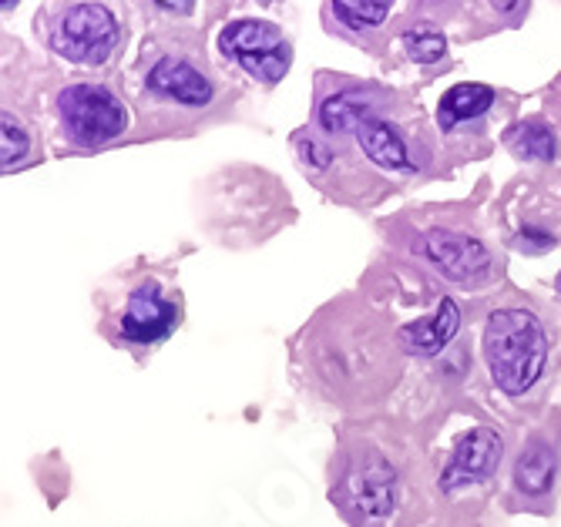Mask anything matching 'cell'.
Masks as SVG:
<instances>
[{
  "instance_id": "2e32d148",
  "label": "cell",
  "mask_w": 561,
  "mask_h": 527,
  "mask_svg": "<svg viewBox=\"0 0 561 527\" xmlns=\"http://www.w3.org/2000/svg\"><path fill=\"white\" fill-rule=\"evenodd\" d=\"M403 47L417 65H440L447 58V37L434 27H411L403 31Z\"/></svg>"
},
{
  "instance_id": "4fadbf2b",
  "label": "cell",
  "mask_w": 561,
  "mask_h": 527,
  "mask_svg": "<svg viewBox=\"0 0 561 527\" xmlns=\"http://www.w3.org/2000/svg\"><path fill=\"white\" fill-rule=\"evenodd\" d=\"M457 326H461V309H457L454 299H440L437 302V312L427 316V320H417L411 326H403L397 333L403 353H411V356H437L457 333Z\"/></svg>"
},
{
  "instance_id": "ac0fdd59",
  "label": "cell",
  "mask_w": 561,
  "mask_h": 527,
  "mask_svg": "<svg viewBox=\"0 0 561 527\" xmlns=\"http://www.w3.org/2000/svg\"><path fill=\"white\" fill-rule=\"evenodd\" d=\"M31 145L34 138L24 131V125L11 112H4V172H14L31 162Z\"/></svg>"
},
{
  "instance_id": "5b68a950",
  "label": "cell",
  "mask_w": 561,
  "mask_h": 527,
  "mask_svg": "<svg viewBox=\"0 0 561 527\" xmlns=\"http://www.w3.org/2000/svg\"><path fill=\"white\" fill-rule=\"evenodd\" d=\"M55 112H58L61 135L75 148H105L118 141L131 122L122 94H115L108 84H94V81H78L61 88Z\"/></svg>"
},
{
  "instance_id": "52a82bcc",
  "label": "cell",
  "mask_w": 561,
  "mask_h": 527,
  "mask_svg": "<svg viewBox=\"0 0 561 527\" xmlns=\"http://www.w3.org/2000/svg\"><path fill=\"white\" fill-rule=\"evenodd\" d=\"M141 94L159 104H169V108L198 112V108H209L216 101L219 84H216L213 71L206 68V61L192 55V50L162 47L145 65Z\"/></svg>"
},
{
  "instance_id": "d6986e66",
  "label": "cell",
  "mask_w": 561,
  "mask_h": 527,
  "mask_svg": "<svg viewBox=\"0 0 561 527\" xmlns=\"http://www.w3.org/2000/svg\"><path fill=\"white\" fill-rule=\"evenodd\" d=\"M554 289H558V296H561V273H558V283H554Z\"/></svg>"
},
{
  "instance_id": "8992f818",
  "label": "cell",
  "mask_w": 561,
  "mask_h": 527,
  "mask_svg": "<svg viewBox=\"0 0 561 527\" xmlns=\"http://www.w3.org/2000/svg\"><path fill=\"white\" fill-rule=\"evenodd\" d=\"M561 481V427L548 424L528 434L507 473V507L528 514H551Z\"/></svg>"
},
{
  "instance_id": "5bb4252c",
  "label": "cell",
  "mask_w": 561,
  "mask_h": 527,
  "mask_svg": "<svg viewBox=\"0 0 561 527\" xmlns=\"http://www.w3.org/2000/svg\"><path fill=\"white\" fill-rule=\"evenodd\" d=\"M494 104V91L488 84H454L437 108V125L444 131H457L471 122H481Z\"/></svg>"
},
{
  "instance_id": "6da1fadb",
  "label": "cell",
  "mask_w": 561,
  "mask_h": 527,
  "mask_svg": "<svg viewBox=\"0 0 561 527\" xmlns=\"http://www.w3.org/2000/svg\"><path fill=\"white\" fill-rule=\"evenodd\" d=\"M330 501L350 527H414L427 514L421 457L383 431H350L330 460Z\"/></svg>"
},
{
  "instance_id": "7c38bea8",
  "label": "cell",
  "mask_w": 561,
  "mask_h": 527,
  "mask_svg": "<svg viewBox=\"0 0 561 527\" xmlns=\"http://www.w3.org/2000/svg\"><path fill=\"white\" fill-rule=\"evenodd\" d=\"M353 138L360 145V151L383 172L393 175H417L421 172V154L414 148V138L397 118H390L387 104L377 112H370L360 125L353 128Z\"/></svg>"
},
{
  "instance_id": "30bf717a",
  "label": "cell",
  "mask_w": 561,
  "mask_h": 527,
  "mask_svg": "<svg viewBox=\"0 0 561 527\" xmlns=\"http://www.w3.org/2000/svg\"><path fill=\"white\" fill-rule=\"evenodd\" d=\"M182 320L179 296H169L159 279H145L122 299L115 316V333L128 346H151L162 343Z\"/></svg>"
},
{
  "instance_id": "7a4b0ae2",
  "label": "cell",
  "mask_w": 561,
  "mask_h": 527,
  "mask_svg": "<svg viewBox=\"0 0 561 527\" xmlns=\"http://www.w3.org/2000/svg\"><path fill=\"white\" fill-rule=\"evenodd\" d=\"M306 366L317 387L346 403H367L400 377V340H393L370 309L330 306L313 330H306Z\"/></svg>"
},
{
  "instance_id": "9a60e30c",
  "label": "cell",
  "mask_w": 561,
  "mask_h": 527,
  "mask_svg": "<svg viewBox=\"0 0 561 527\" xmlns=\"http://www.w3.org/2000/svg\"><path fill=\"white\" fill-rule=\"evenodd\" d=\"M504 145L525 162H551L558 154V138L545 118H525L504 131Z\"/></svg>"
},
{
  "instance_id": "ba28073f",
  "label": "cell",
  "mask_w": 561,
  "mask_h": 527,
  "mask_svg": "<svg viewBox=\"0 0 561 527\" xmlns=\"http://www.w3.org/2000/svg\"><path fill=\"white\" fill-rule=\"evenodd\" d=\"M219 47L232 65H239L249 78H256L266 88L279 84L293 61L286 31L273 21H256V18H239L226 24L219 31Z\"/></svg>"
},
{
  "instance_id": "e0dca14e",
  "label": "cell",
  "mask_w": 561,
  "mask_h": 527,
  "mask_svg": "<svg viewBox=\"0 0 561 527\" xmlns=\"http://www.w3.org/2000/svg\"><path fill=\"white\" fill-rule=\"evenodd\" d=\"M327 11L353 31H370L390 18V4H330Z\"/></svg>"
},
{
  "instance_id": "9c48e42d",
  "label": "cell",
  "mask_w": 561,
  "mask_h": 527,
  "mask_svg": "<svg viewBox=\"0 0 561 527\" xmlns=\"http://www.w3.org/2000/svg\"><path fill=\"white\" fill-rule=\"evenodd\" d=\"M417 255L427 259L431 266L454 286H484L494 276V255L491 249L468 236V232H454V229H427L417 239Z\"/></svg>"
},
{
  "instance_id": "3957f363",
  "label": "cell",
  "mask_w": 561,
  "mask_h": 527,
  "mask_svg": "<svg viewBox=\"0 0 561 527\" xmlns=\"http://www.w3.org/2000/svg\"><path fill=\"white\" fill-rule=\"evenodd\" d=\"M481 350L491 383L504 397H525L535 390L548 366V333L538 316L525 306L494 309L484 320Z\"/></svg>"
},
{
  "instance_id": "8fae6325",
  "label": "cell",
  "mask_w": 561,
  "mask_h": 527,
  "mask_svg": "<svg viewBox=\"0 0 561 527\" xmlns=\"http://www.w3.org/2000/svg\"><path fill=\"white\" fill-rule=\"evenodd\" d=\"M504 460V437L491 427H471L454 440L444 467L437 470V491L454 497L488 484Z\"/></svg>"
},
{
  "instance_id": "277c9868",
  "label": "cell",
  "mask_w": 561,
  "mask_h": 527,
  "mask_svg": "<svg viewBox=\"0 0 561 527\" xmlns=\"http://www.w3.org/2000/svg\"><path fill=\"white\" fill-rule=\"evenodd\" d=\"M47 47L81 68H105L125 41V27L105 4H61L37 18Z\"/></svg>"
}]
</instances>
